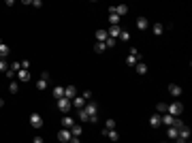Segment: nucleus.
<instances>
[{
	"instance_id": "2f4dec72",
	"label": "nucleus",
	"mask_w": 192,
	"mask_h": 143,
	"mask_svg": "<svg viewBox=\"0 0 192 143\" xmlns=\"http://www.w3.org/2000/svg\"><path fill=\"white\" fill-rule=\"evenodd\" d=\"M94 49L98 51V54H103V51L107 49V45H105V43H96V45H94Z\"/></svg>"
},
{
	"instance_id": "c85d7f7f",
	"label": "nucleus",
	"mask_w": 192,
	"mask_h": 143,
	"mask_svg": "<svg viewBox=\"0 0 192 143\" xmlns=\"http://www.w3.org/2000/svg\"><path fill=\"white\" fill-rule=\"evenodd\" d=\"M156 113H158V115L167 113V105H164V103H158V105H156Z\"/></svg>"
},
{
	"instance_id": "473e14b6",
	"label": "nucleus",
	"mask_w": 192,
	"mask_h": 143,
	"mask_svg": "<svg viewBox=\"0 0 192 143\" xmlns=\"http://www.w3.org/2000/svg\"><path fill=\"white\" fill-rule=\"evenodd\" d=\"M9 71V64H7V60H0V73H7Z\"/></svg>"
},
{
	"instance_id": "6ab92c4d",
	"label": "nucleus",
	"mask_w": 192,
	"mask_h": 143,
	"mask_svg": "<svg viewBox=\"0 0 192 143\" xmlns=\"http://www.w3.org/2000/svg\"><path fill=\"white\" fill-rule=\"evenodd\" d=\"M96 38H98V43H105V41L109 38L107 30H103V28H100V30H96Z\"/></svg>"
},
{
	"instance_id": "f8f14e48",
	"label": "nucleus",
	"mask_w": 192,
	"mask_h": 143,
	"mask_svg": "<svg viewBox=\"0 0 192 143\" xmlns=\"http://www.w3.org/2000/svg\"><path fill=\"white\" fill-rule=\"evenodd\" d=\"M120 32H122V28H120V26H109V30H107L109 38H115V41H118V36H120Z\"/></svg>"
},
{
	"instance_id": "9b49d317",
	"label": "nucleus",
	"mask_w": 192,
	"mask_h": 143,
	"mask_svg": "<svg viewBox=\"0 0 192 143\" xmlns=\"http://www.w3.org/2000/svg\"><path fill=\"white\" fill-rule=\"evenodd\" d=\"M109 13H115L118 17H122V15H126V13H128V7H126V4H120V7H111V9H109Z\"/></svg>"
},
{
	"instance_id": "7c9ffc66",
	"label": "nucleus",
	"mask_w": 192,
	"mask_h": 143,
	"mask_svg": "<svg viewBox=\"0 0 192 143\" xmlns=\"http://www.w3.org/2000/svg\"><path fill=\"white\" fill-rule=\"evenodd\" d=\"M9 90H11L13 94H17V92H19V88H17V81H15V79H13L11 84H9Z\"/></svg>"
},
{
	"instance_id": "f03ea898",
	"label": "nucleus",
	"mask_w": 192,
	"mask_h": 143,
	"mask_svg": "<svg viewBox=\"0 0 192 143\" xmlns=\"http://www.w3.org/2000/svg\"><path fill=\"white\" fill-rule=\"evenodd\" d=\"M49 75L47 71L45 73H41V77H38V81H36V90H47V84H49Z\"/></svg>"
},
{
	"instance_id": "bb28decb",
	"label": "nucleus",
	"mask_w": 192,
	"mask_h": 143,
	"mask_svg": "<svg viewBox=\"0 0 192 143\" xmlns=\"http://www.w3.org/2000/svg\"><path fill=\"white\" fill-rule=\"evenodd\" d=\"M115 126H118V124H115V120H113V118H109L107 122H105V128H107V130H115Z\"/></svg>"
},
{
	"instance_id": "f3484780",
	"label": "nucleus",
	"mask_w": 192,
	"mask_h": 143,
	"mask_svg": "<svg viewBox=\"0 0 192 143\" xmlns=\"http://www.w3.org/2000/svg\"><path fill=\"white\" fill-rule=\"evenodd\" d=\"M17 79H19V81H30V71H28V69L17 71Z\"/></svg>"
},
{
	"instance_id": "4c0bfd02",
	"label": "nucleus",
	"mask_w": 192,
	"mask_h": 143,
	"mask_svg": "<svg viewBox=\"0 0 192 143\" xmlns=\"http://www.w3.org/2000/svg\"><path fill=\"white\" fill-rule=\"evenodd\" d=\"M71 143H81V141H79V137H73V139H71Z\"/></svg>"
},
{
	"instance_id": "1a4fd4ad",
	"label": "nucleus",
	"mask_w": 192,
	"mask_h": 143,
	"mask_svg": "<svg viewBox=\"0 0 192 143\" xmlns=\"http://www.w3.org/2000/svg\"><path fill=\"white\" fill-rule=\"evenodd\" d=\"M77 94H79V92H77V88H75V85H66V88H64V98L73 100Z\"/></svg>"
},
{
	"instance_id": "412c9836",
	"label": "nucleus",
	"mask_w": 192,
	"mask_h": 143,
	"mask_svg": "<svg viewBox=\"0 0 192 143\" xmlns=\"http://www.w3.org/2000/svg\"><path fill=\"white\" fill-rule=\"evenodd\" d=\"M11 54V49H9V45H4V43H0V58L4 60L7 56Z\"/></svg>"
},
{
	"instance_id": "f704fd0d",
	"label": "nucleus",
	"mask_w": 192,
	"mask_h": 143,
	"mask_svg": "<svg viewBox=\"0 0 192 143\" xmlns=\"http://www.w3.org/2000/svg\"><path fill=\"white\" fill-rule=\"evenodd\" d=\"M81 96H83L85 100H90V98H92V92H90V90H85V92H81Z\"/></svg>"
},
{
	"instance_id": "f257e3e1",
	"label": "nucleus",
	"mask_w": 192,
	"mask_h": 143,
	"mask_svg": "<svg viewBox=\"0 0 192 143\" xmlns=\"http://www.w3.org/2000/svg\"><path fill=\"white\" fill-rule=\"evenodd\" d=\"M167 113L173 115V118H179L181 113H184V105H181L179 100H177V103H171V105H167Z\"/></svg>"
},
{
	"instance_id": "ddd939ff",
	"label": "nucleus",
	"mask_w": 192,
	"mask_h": 143,
	"mask_svg": "<svg viewBox=\"0 0 192 143\" xmlns=\"http://www.w3.org/2000/svg\"><path fill=\"white\" fill-rule=\"evenodd\" d=\"M134 24H137V28H139V30H147V28H149L147 17H137V22H134Z\"/></svg>"
},
{
	"instance_id": "dca6fc26",
	"label": "nucleus",
	"mask_w": 192,
	"mask_h": 143,
	"mask_svg": "<svg viewBox=\"0 0 192 143\" xmlns=\"http://www.w3.org/2000/svg\"><path fill=\"white\" fill-rule=\"evenodd\" d=\"M75 124H77V122H75L71 115H64V118H62V126H64V128H68V130H71Z\"/></svg>"
},
{
	"instance_id": "79ce46f5",
	"label": "nucleus",
	"mask_w": 192,
	"mask_h": 143,
	"mask_svg": "<svg viewBox=\"0 0 192 143\" xmlns=\"http://www.w3.org/2000/svg\"><path fill=\"white\" fill-rule=\"evenodd\" d=\"M0 60H2V58H0Z\"/></svg>"
},
{
	"instance_id": "4468645a",
	"label": "nucleus",
	"mask_w": 192,
	"mask_h": 143,
	"mask_svg": "<svg viewBox=\"0 0 192 143\" xmlns=\"http://www.w3.org/2000/svg\"><path fill=\"white\" fill-rule=\"evenodd\" d=\"M51 96H53L56 100H60V98H64V88H62V85H56V88L51 90Z\"/></svg>"
},
{
	"instance_id": "a211bd4d",
	"label": "nucleus",
	"mask_w": 192,
	"mask_h": 143,
	"mask_svg": "<svg viewBox=\"0 0 192 143\" xmlns=\"http://www.w3.org/2000/svg\"><path fill=\"white\" fill-rule=\"evenodd\" d=\"M160 124H162V122H160V115H158V113H152V115H149V126L158 128Z\"/></svg>"
},
{
	"instance_id": "0eeeda50",
	"label": "nucleus",
	"mask_w": 192,
	"mask_h": 143,
	"mask_svg": "<svg viewBox=\"0 0 192 143\" xmlns=\"http://www.w3.org/2000/svg\"><path fill=\"white\" fill-rule=\"evenodd\" d=\"M30 124H32L34 128H43V115H41V113H32V115H30Z\"/></svg>"
},
{
	"instance_id": "39448f33",
	"label": "nucleus",
	"mask_w": 192,
	"mask_h": 143,
	"mask_svg": "<svg viewBox=\"0 0 192 143\" xmlns=\"http://www.w3.org/2000/svg\"><path fill=\"white\" fill-rule=\"evenodd\" d=\"M85 103H88V100H85L81 94H77V96H75V98L71 100V105H73L75 109H83V107H85Z\"/></svg>"
},
{
	"instance_id": "a19ab883",
	"label": "nucleus",
	"mask_w": 192,
	"mask_h": 143,
	"mask_svg": "<svg viewBox=\"0 0 192 143\" xmlns=\"http://www.w3.org/2000/svg\"><path fill=\"white\" fill-rule=\"evenodd\" d=\"M0 43H2V41H0Z\"/></svg>"
},
{
	"instance_id": "6e6552de",
	"label": "nucleus",
	"mask_w": 192,
	"mask_h": 143,
	"mask_svg": "<svg viewBox=\"0 0 192 143\" xmlns=\"http://www.w3.org/2000/svg\"><path fill=\"white\" fill-rule=\"evenodd\" d=\"M137 62H141V54H128L126 56V64L128 66H137Z\"/></svg>"
},
{
	"instance_id": "e433bc0d",
	"label": "nucleus",
	"mask_w": 192,
	"mask_h": 143,
	"mask_svg": "<svg viewBox=\"0 0 192 143\" xmlns=\"http://www.w3.org/2000/svg\"><path fill=\"white\" fill-rule=\"evenodd\" d=\"M32 143H43V137H38V135H36V137H34V141H32Z\"/></svg>"
},
{
	"instance_id": "5701e85b",
	"label": "nucleus",
	"mask_w": 192,
	"mask_h": 143,
	"mask_svg": "<svg viewBox=\"0 0 192 143\" xmlns=\"http://www.w3.org/2000/svg\"><path fill=\"white\" fill-rule=\"evenodd\" d=\"M118 41H122V43L130 41V32H128V30H122V32H120V36H118Z\"/></svg>"
},
{
	"instance_id": "c9c22d12",
	"label": "nucleus",
	"mask_w": 192,
	"mask_h": 143,
	"mask_svg": "<svg viewBox=\"0 0 192 143\" xmlns=\"http://www.w3.org/2000/svg\"><path fill=\"white\" fill-rule=\"evenodd\" d=\"M22 69H30V62H28V60H22Z\"/></svg>"
},
{
	"instance_id": "393cba45",
	"label": "nucleus",
	"mask_w": 192,
	"mask_h": 143,
	"mask_svg": "<svg viewBox=\"0 0 192 143\" xmlns=\"http://www.w3.org/2000/svg\"><path fill=\"white\" fill-rule=\"evenodd\" d=\"M77 113H79V120H81V122H90V115H88L85 109H77Z\"/></svg>"
},
{
	"instance_id": "7ed1b4c3",
	"label": "nucleus",
	"mask_w": 192,
	"mask_h": 143,
	"mask_svg": "<svg viewBox=\"0 0 192 143\" xmlns=\"http://www.w3.org/2000/svg\"><path fill=\"white\" fill-rule=\"evenodd\" d=\"M177 120L179 118H173V115H169V113H162V115H160V122H162L164 126H175Z\"/></svg>"
},
{
	"instance_id": "9d476101",
	"label": "nucleus",
	"mask_w": 192,
	"mask_h": 143,
	"mask_svg": "<svg viewBox=\"0 0 192 143\" xmlns=\"http://www.w3.org/2000/svg\"><path fill=\"white\" fill-rule=\"evenodd\" d=\"M85 111H88V115H98V105H96L94 100H90V103H85Z\"/></svg>"
},
{
	"instance_id": "ea45409f",
	"label": "nucleus",
	"mask_w": 192,
	"mask_h": 143,
	"mask_svg": "<svg viewBox=\"0 0 192 143\" xmlns=\"http://www.w3.org/2000/svg\"><path fill=\"white\" fill-rule=\"evenodd\" d=\"M160 143H169V141H160Z\"/></svg>"
},
{
	"instance_id": "423d86ee",
	"label": "nucleus",
	"mask_w": 192,
	"mask_h": 143,
	"mask_svg": "<svg viewBox=\"0 0 192 143\" xmlns=\"http://www.w3.org/2000/svg\"><path fill=\"white\" fill-rule=\"evenodd\" d=\"M56 103H58V109H60V111H64V113H68V111H71V100H68V98H60V100H56Z\"/></svg>"
},
{
	"instance_id": "20e7f679",
	"label": "nucleus",
	"mask_w": 192,
	"mask_h": 143,
	"mask_svg": "<svg viewBox=\"0 0 192 143\" xmlns=\"http://www.w3.org/2000/svg\"><path fill=\"white\" fill-rule=\"evenodd\" d=\"M71 139H73V135H71V130H68V128H62V130L58 132V141H62V143H71Z\"/></svg>"
},
{
	"instance_id": "2eb2a0df",
	"label": "nucleus",
	"mask_w": 192,
	"mask_h": 143,
	"mask_svg": "<svg viewBox=\"0 0 192 143\" xmlns=\"http://www.w3.org/2000/svg\"><path fill=\"white\" fill-rule=\"evenodd\" d=\"M181 92H184V90H181L177 84H169V94L171 96H181Z\"/></svg>"
},
{
	"instance_id": "c756f323",
	"label": "nucleus",
	"mask_w": 192,
	"mask_h": 143,
	"mask_svg": "<svg viewBox=\"0 0 192 143\" xmlns=\"http://www.w3.org/2000/svg\"><path fill=\"white\" fill-rule=\"evenodd\" d=\"M9 69H11V71H15V75H17V71H22V62H17V60H15Z\"/></svg>"
},
{
	"instance_id": "a878e982",
	"label": "nucleus",
	"mask_w": 192,
	"mask_h": 143,
	"mask_svg": "<svg viewBox=\"0 0 192 143\" xmlns=\"http://www.w3.org/2000/svg\"><path fill=\"white\" fill-rule=\"evenodd\" d=\"M109 24L111 26H120V17L115 13H109Z\"/></svg>"
},
{
	"instance_id": "72a5a7b5",
	"label": "nucleus",
	"mask_w": 192,
	"mask_h": 143,
	"mask_svg": "<svg viewBox=\"0 0 192 143\" xmlns=\"http://www.w3.org/2000/svg\"><path fill=\"white\" fill-rule=\"evenodd\" d=\"M105 45H107V47H115V45H118V41H115V38H107V41H105Z\"/></svg>"
},
{
	"instance_id": "4be33fe9",
	"label": "nucleus",
	"mask_w": 192,
	"mask_h": 143,
	"mask_svg": "<svg viewBox=\"0 0 192 143\" xmlns=\"http://www.w3.org/2000/svg\"><path fill=\"white\" fill-rule=\"evenodd\" d=\"M152 30H154V34H156V36H162L164 26H162V24H152Z\"/></svg>"
},
{
	"instance_id": "b1692460",
	"label": "nucleus",
	"mask_w": 192,
	"mask_h": 143,
	"mask_svg": "<svg viewBox=\"0 0 192 143\" xmlns=\"http://www.w3.org/2000/svg\"><path fill=\"white\" fill-rule=\"evenodd\" d=\"M137 73H139V75H145V73H147V64H145V62H137Z\"/></svg>"
},
{
	"instance_id": "aec40b11",
	"label": "nucleus",
	"mask_w": 192,
	"mask_h": 143,
	"mask_svg": "<svg viewBox=\"0 0 192 143\" xmlns=\"http://www.w3.org/2000/svg\"><path fill=\"white\" fill-rule=\"evenodd\" d=\"M167 137H169V141H177V128L169 126L167 128Z\"/></svg>"
},
{
	"instance_id": "58836bf2",
	"label": "nucleus",
	"mask_w": 192,
	"mask_h": 143,
	"mask_svg": "<svg viewBox=\"0 0 192 143\" xmlns=\"http://www.w3.org/2000/svg\"><path fill=\"white\" fill-rule=\"evenodd\" d=\"M0 107H4V100H2V98H0Z\"/></svg>"
},
{
	"instance_id": "cd10ccee",
	"label": "nucleus",
	"mask_w": 192,
	"mask_h": 143,
	"mask_svg": "<svg viewBox=\"0 0 192 143\" xmlns=\"http://www.w3.org/2000/svg\"><path fill=\"white\" fill-rule=\"evenodd\" d=\"M81 130H83V128H81L79 124H75V126L71 128V135H73V137H79V135H81Z\"/></svg>"
}]
</instances>
